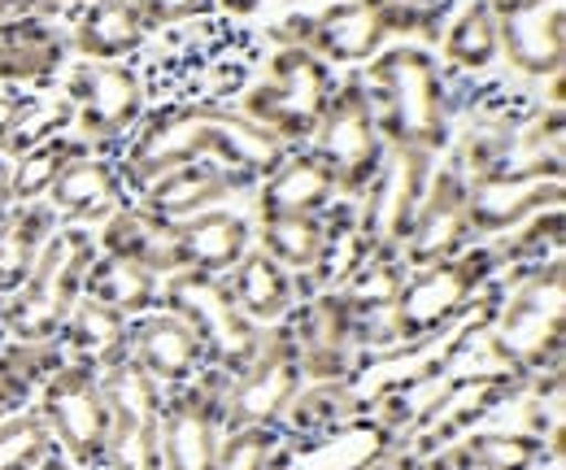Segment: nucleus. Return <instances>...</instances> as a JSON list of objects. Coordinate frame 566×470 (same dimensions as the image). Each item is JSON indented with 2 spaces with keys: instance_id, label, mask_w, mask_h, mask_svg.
<instances>
[{
  "instance_id": "obj_1",
  "label": "nucleus",
  "mask_w": 566,
  "mask_h": 470,
  "mask_svg": "<svg viewBox=\"0 0 566 470\" xmlns=\"http://www.w3.org/2000/svg\"><path fill=\"white\" fill-rule=\"evenodd\" d=\"M292 148L280 144L271 132H262L258 123H249L240 109L218 105V101H192V105H161L153 114H144L136 135L127 139L123 157L114 161L123 188L144 192L157 175L218 157L222 166L249 175L253 184H262Z\"/></svg>"
},
{
  "instance_id": "obj_2",
  "label": "nucleus",
  "mask_w": 566,
  "mask_h": 470,
  "mask_svg": "<svg viewBox=\"0 0 566 470\" xmlns=\"http://www.w3.org/2000/svg\"><path fill=\"white\" fill-rule=\"evenodd\" d=\"M361 83L370 92L375 123L388 148H419L427 157H440L453 144L449 79L427 49L401 44L375 53Z\"/></svg>"
},
{
  "instance_id": "obj_3",
  "label": "nucleus",
  "mask_w": 566,
  "mask_h": 470,
  "mask_svg": "<svg viewBox=\"0 0 566 470\" xmlns=\"http://www.w3.org/2000/svg\"><path fill=\"white\" fill-rule=\"evenodd\" d=\"M566 336V267L563 258L541 267L505 270V296L484 336L496 366L514 375H554L563 370Z\"/></svg>"
},
{
  "instance_id": "obj_4",
  "label": "nucleus",
  "mask_w": 566,
  "mask_h": 470,
  "mask_svg": "<svg viewBox=\"0 0 566 470\" xmlns=\"http://www.w3.org/2000/svg\"><path fill=\"white\" fill-rule=\"evenodd\" d=\"M96 236L87 227H62L35 270L27 274V283L4 296V314H0V336L35 344V340H57L62 323L71 318V310L83 296V274L96 262Z\"/></svg>"
},
{
  "instance_id": "obj_5",
  "label": "nucleus",
  "mask_w": 566,
  "mask_h": 470,
  "mask_svg": "<svg viewBox=\"0 0 566 470\" xmlns=\"http://www.w3.org/2000/svg\"><path fill=\"white\" fill-rule=\"evenodd\" d=\"M336 92V74L301 44H280L266 74L244 87L240 114L287 148H305Z\"/></svg>"
},
{
  "instance_id": "obj_6",
  "label": "nucleus",
  "mask_w": 566,
  "mask_h": 470,
  "mask_svg": "<svg viewBox=\"0 0 566 470\" xmlns=\"http://www.w3.org/2000/svg\"><path fill=\"white\" fill-rule=\"evenodd\" d=\"M157 305L179 314L192 327V336L206 353V370H218V375L231 379L262 353L266 327H258L253 318L240 314L222 274H197V270L166 274Z\"/></svg>"
},
{
  "instance_id": "obj_7",
  "label": "nucleus",
  "mask_w": 566,
  "mask_h": 470,
  "mask_svg": "<svg viewBox=\"0 0 566 470\" xmlns=\"http://www.w3.org/2000/svg\"><path fill=\"white\" fill-rule=\"evenodd\" d=\"M527 393H532V379L527 375H514L505 366H496V370H458L419 409V418L406 431L401 453L410 462H419L427 453H436V449H444V445L480 431L484 418H493L496 409H505V405L523 401Z\"/></svg>"
},
{
  "instance_id": "obj_8",
  "label": "nucleus",
  "mask_w": 566,
  "mask_h": 470,
  "mask_svg": "<svg viewBox=\"0 0 566 470\" xmlns=\"http://www.w3.org/2000/svg\"><path fill=\"white\" fill-rule=\"evenodd\" d=\"M310 148L327 161L332 179H336V192L345 201H361L370 179L379 175L384 166V135L375 123V105H370V92L361 83V74H349L345 83H336L332 101H327V114L318 123V132L310 139Z\"/></svg>"
},
{
  "instance_id": "obj_9",
  "label": "nucleus",
  "mask_w": 566,
  "mask_h": 470,
  "mask_svg": "<svg viewBox=\"0 0 566 470\" xmlns=\"http://www.w3.org/2000/svg\"><path fill=\"white\" fill-rule=\"evenodd\" d=\"M35 414L49 427L57 453L74 470H105L109 453V405L92 366L62 362L35 397Z\"/></svg>"
},
{
  "instance_id": "obj_10",
  "label": "nucleus",
  "mask_w": 566,
  "mask_h": 470,
  "mask_svg": "<svg viewBox=\"0 0 566 470\" xmlns=\"http://www.w3.org/2000/svg\"><path fill=\"white\" fill-rule=\"evenodd\" d=\"M66 105L74 135L87 148H114L144 123L148 87L140 70L127 62H74L66 74Z\"/></svg>"
},
{
  "instance_id": "obj_11",
  "label": "nucleus",
  "mask_w": 566,
  "mask_h": 470,
  "mask_svg": "<svg viewBox=\"0 0 566 470\" xmlns=\"http://www.w3.org/2000/svg\"><path fill=\"white\" fill-rule=\"evenodd\" d=\"M431 170H436V157H427L419 148L384 153L379 175L370 179L366 197L357 205V231L370 258H401V244L410 236Z\"/></svg>"
},
{
  "instance_id": "obj_12",
  "label": "nucleus",
  "mask_w": 566,
  "mask_h": 470,
  "mask_svg": "<svg viewBox=\"0 0 566 470\" xmlns=\"http://www.w3.org/2000/svg\"><path fill=\"white\" fill-rule=\"evenodd\" d=\"M301 388H305V375H301L296 344L287 336V327L275 323L271 336L262 340V353L222 388V431L280 427Z\"/></svg>"
},
{
  "instance_id": "obj_13",
  "label": "nucleus",
  "mask_w": 566,
  "mask_h": 470,
  "mask_svg": "<svg viewBox=\"0 0 566 470\" xmlns=\"http://www.w3.org/2000/svg\"><path fill=\"white\" fill-rule=\"evenodd\" d=\"M109 405V453L105 470H166L161 467V384H153L136 362H118L101 375Z\"/></svg>"
},
{
  "instance_id": "obj_14",
  "label": "nucleus",
  "mask_w": 566,
  "mask_h": 470,
  "mask_svg": "<svg viewBox=\"0 0 566 470\" xmlns=\"http://www.w3.org/2000/svg\"><path fill=\"white\" fill-rule=\"evenodd\" d=\"M275 44H301L327 66L370 62L388 40V4L379 0H332L323 13H292L271 27Z\"/></svg>"
},
{
  "instance_id": "obj_15",
  "label": "nucleus",
  "mask_w": 566,
  "mask_h": 470,
  "mask_svg": "<svg viewBox=\"0 0 566 470\" xmlns=\"http://www.w3.org/2000/svg\"><path fill=\"white\" fill-rule=\"evenodd\" d=\"M566 166L545 161V166H505L467 179V222L475 240H496L527 222L541 209L563 205Z\"/></svg>"
},
{
  "instance_id": "obj_16",
  "label": "nucleus",
  "mask_w": 566,
  "mask_h": 470,
  "mask_svg": "<svg viewBox=\"0 0 566 470\" xmlns=\"http://www.w3.org/2000/svg\"><path fill=\"white\" fill-rule=\"evenodd\" d=\"M222 388L227 375L201 370L192 384L161 393V467L218 470L222 449Z\"/></svg>"
},
{
  "instance_id": "obj_17",
  "label": "nucleus",
  "mask_w": 566,
  "mask_h": 470,
  "mask_svg": "<svg viewBox=\"0 0 566 470\" xmlns=\"http://www.w3.org/2000/svg\"><path fill=\"white\" fill-rule=\"evenodd\" d=\"M287 336L296 344L305 384L349 379L357 366V310L340 292H314L292 305L283 318Z\"/></svg>"
},
{
  "instance_id": "obj_18",
  "label": "nucleus",
  "mask_w": 566,
  "mask_h": 470,
  "mask_svg": "<svg viewBox=\"0 0 566 470\" xmlns=\"http://www.w3.org/2000/svg\"><path fill=\"white\" fill-rule=\"evenodd\" d=\"M475 244L467 222V170L449 157L440 170H431L419 213L410 222V236L401 244V267L423 270L436 262H449Z\"/></svg>"
},
{
  "instance_id": "obj_19",
  "label": "nucleus",
  "mask_w": 566,
  "mask_h": 470,
  "mask_svg": "<svg viewBox=\"0 0 566 470\" xmlns=\"http://www.w3.org/2000/svg\"><path fill=\"white\" fill-rule=\"evenodd\" d=\"M397 436L370 414H354L310 436H283L275 470H379L397 453Z\"/></svg>"
},
{
  "instance_id": "obj_20",
  "label": "nucleus",
  "mask_w": 566,
  "mask_h": 470,
  "mask_svg": "<svg viewBox=\"0 0 566 470\" xmlns=\"http://www.w3.org/2000/svg\"><path fill=\"white\" fill-rule=\"evenodd\" d=\"M501 58L527 79H558L566 66V0H518L496 9Z\"/></svg>"
},
{
  "instance_id": "obj_21",
  "label": "nucleus",
  "mask_w": 566,
  "mask_h": 470,
  "mask_svg": "<svg viewBox=\"0 0 566 470\" xmlns=\"http://www.w3.org/2000/svg\"><path fill=\"white\" fill-rule=\"evenodd\" d=\"M127 362H136L144 375L161 388L192 384L206 370V353L192 336V327L170 310H148L127 327Z\"/></svg>"
},
{
  "instance_id": "obj_22",
  "label": "nucleus",
  "mask_w": 566,
  "mask_h": 470,
  "mask_svg": "<svg viewBox=\"0 0 566 470\" xmlns=\"http://www.w3.org/2000/svg\"><path fill=\"white\" fill-rule=\"evenodd\" d=\"M244 188H253V179L222 161H188V166L157 175L140 192V209H148L161 222H184L192 213L227 205V197H235Z\"/></svg>"
},
{
  "instance_id": "obj_23",
  "label": "nucleus",
  "mask_w": 566,
  "mask_h": 470,
  "mask_svg": "<svg viewBox=\"0 0 566 470\" xmlns=\"http://www.w3.org/2000/svg\"><path fill=\"white\" fill-rule=\"evenodd\" d=\"M71 62V35L44 13L0 22V87H44Z\"/></svg>"
},
{
  "instance_id": "obj_24",
  "label": "nucleus",
  "mask_w": 566,
  "mask_h": 470,
  "mask_svg": "<svg viewBox=\"0 0 566 470\" xmlns=\"http://www.w3.org/2000/svg\"><path fill=\"white\" fill-rule=\"evenodd\" d=\"M123 192L127 188H123L114 161L96 157V153H83L57 175L44 205L57 213L62 227H101L114 209H123Z\"/></svg>"
},
{
  "instance_id": "obj_25",
  "label": "nucleus",
  "mask_w": 566,
  "mask_h": 470,
  "mask_svg": "<svg viewBox=\"0 0 566 470\" xmlns=\"http://www.w3.org/2000/svg\"><path fill=\"white\" fill-rule=\"evenodd\" d=\"M175 249H179V270L227 274L253 249V222L244 213L218 205V209H206V213H192V218L175 222Z\"/></svg>"
},
{
  "instance_id": "obj_26",
  "label": "nucleus",
  "mask_w": 566,
  "mask_h": 470,
  "mask_svg": "<svg viewBox=\"0 0 566 470\" xmlns=\"http://www.w3.org/2000/svg\"><path fill=\"white\" fill-rule=\"evenodd\" d=\"M153 27L136 0H87L74 13L71 49L83 62H127L148 44Z\"/></svg>"
},
{
  "instance_id": "obj_27",
  "label": "nucleus",
  "mask_w": 566,
  "mask_h": 470,
  "mask_svg": "<svg viewBox=\"0 0 566 470\" xmlns=\"http://www.w3.org/2000/svg\"><path fill=\"white\" fill-rule=\"evenodd\" d=\"M258 218H287V213H323L340 201L327 161L314 148H292L280 166L258 184Z\"/></svg>"
},
{
  "instance_id": "obj_28",
  "label": "nucleus",
  "mask_w": 566,
  "mask_h": 470,
  "mask_svg": "<svg viewBox=\"0 0 566 470\" xmlns=\"http://www.w3.org/2000/svg\"><path fill=\"white\" fill-rule=\"evenodd\" d=\"M96 249L109 253V258H127V262H136V267L153 270L157 279H166V274L179 270L175 222L153 218L140 205H136V209H132V205L114 209V213L101 222V231H96Z\"/></svg>"
},
{
  "instance_id": "obj_29",
  "label": "nucleus",
  "mask_w": 566,
  "mask_h": 470,
  "mask_svg": "<svg viewBox=\"0 0 566 470\" xmlns=\"http://www.w3.org/2000/svg\"><path fill=\"white\" fill-rule=\"evenodd\" d=\"M127 327H132V318H123L118 310H109L92 296H78L71 318L57 332V344H62L66 362L92 366L96 375H105L118 362H127Z\"/></svg>"
},
{
  "instance_id": "obj_30",
  "label": "nucleus",
  "mask_w": 566,
  "mask_h": 470,
  "mask_svg": "<svg viewBox=\"0 0 566 470\" xmlns=\"http://www.w3.org/2000/svg\"><path fill=\"white\" fill-rule=\"evenodd\" d=\"M222 279H227L231 301L240 305V314L253 318L258 327H275V323H283L292 314V305H296L292 274L271 253H262V249H249Z\"/></svg>"
},
{
  "instance_id": "obj_31",
  "label": "nucleus",
  "mask_w": 566,
  "mask_h": 470,
  "mask_svg": "<svg viewBox=\"0 0 566 470\" xmlns=\"http://www.w3.org/2000/svg\"><path fill=\"white\" fill-rule=\"evenodd\" d=\"M57 231H62V222L44 201L13 205L0 218V296H13L27 283V274L35 270L44 244Z\"/></svg>"
},
{
  "instance_id": "obj_32",
  "label": "nucleus",
  "mask_w": 566,
  "mask_h": 470,
  "mask_svg": "<svg viewBox=\"0 0 566 470\" xmlns=\"http://www.w3.org/2000/svg\"><path fill=\"white\" fill-rule=\"evenodd\" d=\"M66 362L57 340H4L0 348V422L13 414H27V405H35L40 388L49 384V375Z\"/></svg>"
},
{
  "instance_id": "obj_33",
  "label": "nucleus",
  "mask_w": 566,
  "mask_h": 470,
  "mask_svg": "<svg viewBox=\"0 0 566 470\" xmlns=\"http://www.w3.org/2000/svg\"><path fill=\"white\" fill-rule=\"evenodd\" d=\"M83 296L118 310L123 318H140L148 310H157L161 301V279L153 270L136 267L127 258H109V253H96V262L83 274Z\"/></svg>"
},
{
  "instance_id": "obj_34",
  "label": "nucleus",
  "mask_w": 566,
  "mask_h": 470,
  "mask_svg": "<svg viewBox=\"0 0 566 470\" xmlns=\"http://www.w3.org/2000/svg\"><path fill=\"white\" fill-rule=\"evenodd\" d=\"M471 470H541L563 458V440L549 445L532 431H471L458 440Z\"/></svg>"
},
{
  "instance_id": "obj_35",
  "label": "nucleus",
  "mask_w": 566,
  "mask_h": 470,
  "mask_svg": "<svg viewBox=\"0 0 566 470\" xmlns=\"http://www.w3.org/2000/svg\"><path fill=\"white\" fill-rule=\"evenodd\" d=\"M258 249L271 253L292 283H301L318 253H323V213H287V218H258Z\"/></svg>"
},
{
  "instance_id": "obj_36",
  "label": "nucleus",
  "mask_w": 566,
  "mask_h": 470,
  "mask_svg": "<svg viewBox=\"0 0 566 470\" xmlns=\"http://www.w3.org/2000/svg\"><path fill=\"white\" fill-rule=\"evenodd\" d=\"M92 153L78 135L62 132V135H49L40 139L35 148H27L22 157L9 161V188H13V205H31V201H44L49 188L57 184V175L71 166L74 157Z\"/></svg>"
},
{
  "instance_id": "obj_37",
  "label": "nucleus",
  "mask_w": 566,
  "mask_h": 470,
  "mask_svg": "<svg viewBox=\"0 0 566 470\" xmlns=\"http://www.w3.org/2000/svg\"><path fill=\"white\" fill-rule=\"evenodd\" d=\"M440 53L453 70H489L501 58V40H496V9L493 0H471L462 4V13L444 27L440 35Z\"/></svg>"
},
{
  "instance_id": "obj_38",
  "label": "nucleus",
  "mask_w": 566,
  "mask_h": 470,
  "mask_svg": "<svg viewBox=\"0 0 566 470\" xmlns=\"http://www.w3.org/2000/svg\"><path fill=\"white\" fill-rule=\"evenodd\" d=\"M563 227H566L563 205H554V209L532 213L527 222H518L514 231L496 236V240H489V244H493V253L501 258V267L505 270L541 267V262L563 258Z\"/></svg>"
},
{
  "instance_id": "obj_39",
  "label": "nucleus",
  "mask_w": 566,
  "mask_h": 470,
  "mask_svg": "<svg viewBox=\"0 0 566 470\" xmlns=\"http://www.w3.org/2000/svg\"><path fill=\"white\" fill-rule=\"evenodd\" d=\"M354 414H357V405H354L349 384H345V379H327V384H305V388L296 393V401L287 405L283 422H287V436H310V431L336 427V422H345V418H354Z\"/></svg>"
},
{
  "instance_id": "obj_40",
  "label": "nucleus",
  "mask_w": 566,
  "mask_h": 470,
  "mask_svg": "<svg viewBox=\"0 0 566 470\" xmlns=\"http://www.w3.org/2000/svg\"><path fill=\"white\" fill-rule=\"evenodd\" d=\"M406 274L410 270L401 267V258H366L336 292L354 305L357 318L361 314H379V310H388L397 301V292L406 288Z\"/></svg>"
},
{
  "instance_id": "obj_41",
  "label": "nucleus",
  "mask_w": 566,
  "mask_h": 470,
  "mask_svg": "<svg viewBox=\"0 0 566 470\" xmlns=\"http://www.w3.org/2000/svg\"><path fill=\"white\" fill-rule=\"evenodd\" d=\"M53 449L57 445H53V436L40 422L35 409L13 414V418L0 422V470H31L35 462H44Z\"/></svg>"
},
{
  "instance_id": "obj_42",
  "label": "nucleus",
  "mask_w": 566,
  "mask_h": 470,
  "mask_svg": "<svg viewBox=\"0 0 566 470\" xmlns=\"http://www.w3.org/2000/svg\"><path fill=\"white\" fill-rule=\"evenodd\" d=\"M283 427H240L222 436L218 470H275Z\"/></svg>"
},
{
  "instance_id": "obj_43",
  "label": "nucleus",
  "mask_w": 566,
  "mask_h": 470,
  "mask_svg": "<svg viewBox=\"0 0 566 470\" xmlns=\"http://www.w3.org/2000/svg\"><path fill=\"white\" fill-rule=\"evenodd\" d=\"M140 13L148 18L153 31L161 27H184V22H197V18H210L213 0H136Z\"/></svg>"
},
{
  "instance_id": "obj_44",
  "label": "nucleus",
  "mask_w": 566,
  "mask_h": 470,
  "mask_svg": "<svg viewBox=\"0 0 566 470\" xmlns=\"http://www.w3.org/2000/svg\"><path fill=\"white\" fill-rule=\"evenodd\" d=\"M213 9H222L227 18H253L262 9V0H213Z\"/></svg>"
},
{
  "instance_id": "obj_45",
  "label": "nucleus",
  "mask_w": 566,
  "mask_h": 470,
  "mask_svg": "<svg viewBox=\"0 0 566 470\" xmlns=\"http://www.w3.org/2000/svg\"><path fill=\"white\" fill-rule=\"evenodd\" d=\"M13 209V188H9V161L0 157V218Z\"/></svg>"
},
{
  "instance_id": "obj_46",
  "label": "nucleus",
  "mask_w": 566,
  "mask_h": 470,
  "mask_svg": "<svg viewBox=\"0 0 566 470\" xmlns=\"http://www.w3.org/2000/svg\"><path fill=\"white\" fill-rule=\"evenodd\" d=\"M31 470H74L71 462H66V458H62V453H57V449H53V453H49V458H44V462H35V467Z\"/></svg>"
},
{
  "instance_id": "obj_47",
  "label": "nucleus",
  "mask_w": 566,
  "mask_h": 470,
  "mask_svg": "<svg viewBox=\"0 0 566 470\" xmlns=\"http://www.w3.org/2000/svg\"><path fill=\"white\" fill-rule=\"evenodd\" d=\"M379 4H436V0H379Z\"/></svg>"
},
{
  "instance_id": "obj_48",
  "label": "nucleus",
  "mask_w": 566,
  "mask_h": 470,
  "mask_svg": "<svg viewBox=\"0 0 566 470\" xmlns=\"http://www.w3.org/2000/svg\"><path fill=\"white\" fill-rule=\"evenodd\" d=\"M510 4H518V0H493V9H510Z\"/></svg>"
},
{
  "instance_id": "obj_49",
  "label": "nucleus",
  "mask_w": 566,
  "mask_h": 470,
  "mask_svg": "<svg viewBox=\"0 0 566 470\" xmlns=\"http://www.w3.org/2000/svg\"><path fill=\"white\" fill-rule=\"evenodd\" d=\"M379 470H397V462H392V458H388V462H384V467H379Z\"/></svg>"
},
{
  "instance_id": "obj_50",
  "label": "nucleus",
  "mask_w": 566,
  "mask_h": 470,
  "mask_svg": "<svg viewBox=\"0 0 566 470\" xmlns=\"http://www.w3.org/2000/svg\"><path fill=\"white\" fill-rule=\"evenodd\" d=\"M0 314H4V296H0Z\"/></svg>"
},
{
  "instance_id": "obj_51",
  "label": "nucleus",
  "mask_w": 566,
  "mask_h": 470,
  "mask_svg": "<svg viewBox=\"0 0 566 470\" xmlns=\"http://www.w3.org/2000/svg\"><path fill=\"white\" fill-rule=\"evenodd\" d=\"M0 348H4V336H0Z\"/></svg>"
}]
</instances>
